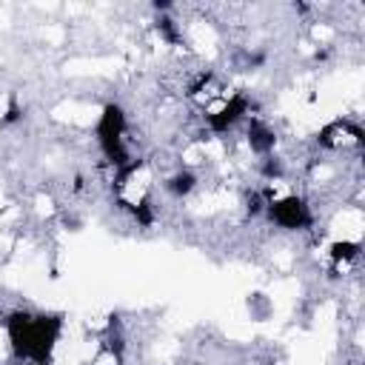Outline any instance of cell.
<instances>
[{"label": "cell", "mask_w": 365, "mask_h": 365, "mask_svg": "<svg viewBox=\"0 0 365 365\" xmlns=\"http://www.w3.org/2000/svg\"><path fill=\"white\" fill-rule=\"evenodd\" d=\"M63 328L60 314H29L14 311L6 319V334L11 342V351L17 359H31L34 365H46L51 359V351L57 345Z\"/></svg>", "instance_id": "obj_1"}, {"label": "cell", "mask_w": 365, "mask_h": 365, "mask_svg": "<svg viewBox=\"0 0 365 365\" xmlns=\"http://www.w3.org/2000/svg\"><path fill=\"white\" fill-rule=\"evenodd\" d=\"M97 143L103 148V154L114 163V165H125L128 151H125V111L117 103H106L100 111V120L94 125Z\"/></svg>", "instance_id": "obj_2"}, {"label": "cell", "mask_w": 365, "mask_h": 365, "mask_svg": "<svg viewBox=\"0 0 365 365\" xmlns=\"http://www.w3.org/2000/svg\"><path fill=\"white\" fill-rule=\"evenodd\" d=\"M265 214L274 225L285 228V231H299L311 225V208L302 197H282V200H268L265 202Z\"/></svg>", "instance_id": "obj_3"}, {"label": "cell", "mask_w": 365, "mask_h": 365, "mask_svg": "<svg viewBox=\"0 0 365 365\" xmlns=\"http://www.w3.org/2000/svg\"><path fill=\"white\" fill-rule=\"evenodd\" d=\"M248 97L245 94H234L228 103H222L214 114H208V125H211V131H228V128H234L245 114H248Z\"/></svg>", "instance_id": "obj_4"}, {"label": "cell", "mask_w": 365, "mask_h": 365, "mask_svg": "<svg viewBox=\"0 0 365 365\" xmlns=\"http://www.w3.org/2000/svg\"><path fill=\"white\" fill-rule=\"evenodd\" d=\"M274 143H277V137H274V131L265 123H259V120H251L248 123V145H251V151L268 157L271 148H274Z\"/></svg>", "instance_id": "obj_5"}, {"label": "cell", "mask_w": 365, "mask_h": 365, "mask_svg": "<svg viewBox=\"0 0 365 365\" xmlns=\"http://www.w3.org/2000/svg\"><path fill=\"white\" fill-rule=\"evenodd\" d=\"M194 185H197V177H194L191 171H177V174H171V177L165 180V188H168V194H174V197L191 194Z\"/></svg>", "instance_id": "obj_6"}, {"label": "cell", "mask_w": 365, "mask_h": 365, "mask_svg": "<svg viewBox=\"0 0 365 365\" xmlns=\"http://www.w3.org/2000/svg\"><path fill=\"white\" fill-rule=\"evenodd\" d=\"M356 257H359V242L342 240V242H334L331 245V259L334 262H348V259H356Z\"/></svg>", "instance_id": "obj_7"}, {"label": "cell", "mask_w": 365, "mask_h": 365, "mask_svg": "<svg viewBox=\"0 0 365 365\" xmlns=\"http://www.w3.org/2000/svg\"><path fill=\"white\" fill-rule=\"evenodd\" d=\"M262 174H265V177H279V174H282V163L268 154L265 163H262Z\"/></svg>", "instance_id": "obj_8"}, {"label": "cell", "mask_w": 365, "mask_h": 365, "mask_svg": "<svg viewBox=\"0 0 365 365\" xmlns=\"http://www.w3.org/2000/svg\"><path fill=\"white\" fill-rule=\"evenodd\" d=\"M20 117H23V111H20V106L11 100V103H9V108H6V117H3V123H17Z\"/></svg>", "instance_id": "obj_9"}]
</instances>
